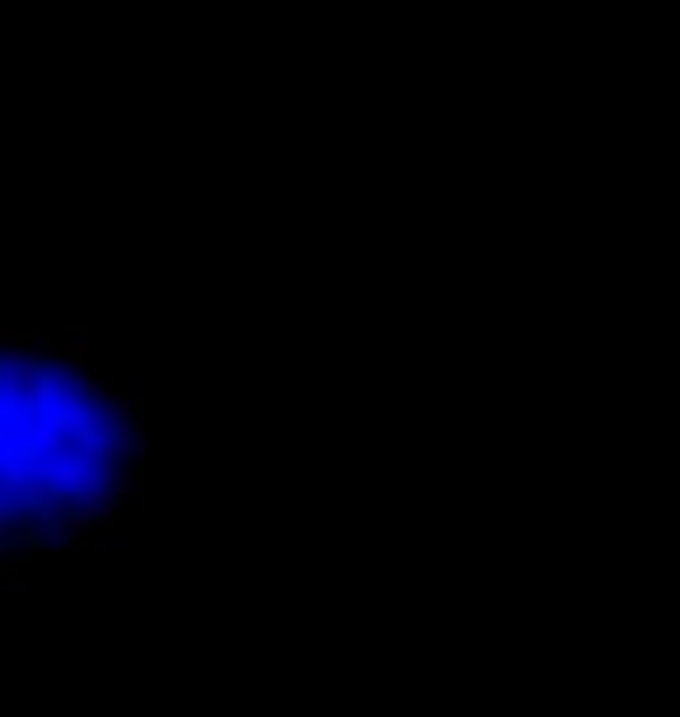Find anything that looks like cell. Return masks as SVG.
<instances>
[{
    "mask_svg": "<svg viewBox=\"0 0 680 717\" xmlns=\"http://www.w3.org/2000/svg\"><path fill=\"white\" fill-rule=\"evenodd\" d=\"M140 499L136 392L84 336L0 331V582L98 550Z\"/></svg>",
    "mask_w": 680,
    "mask_h": 717,
    "instance_id": "obj_1",
    "label": "cell"
}]
</instances>
